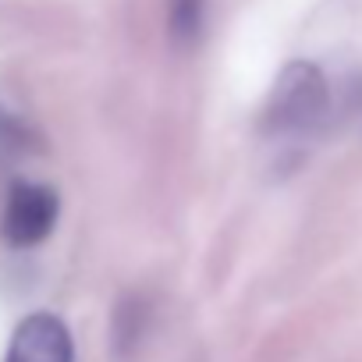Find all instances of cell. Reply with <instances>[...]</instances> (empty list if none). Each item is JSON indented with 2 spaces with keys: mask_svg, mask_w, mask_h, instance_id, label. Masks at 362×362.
<instances>
[{
  "mask_svg": "<svg viewBox=\"0 0 362 362\" xmlns=\"http://www.w3.org/2000/svg\"><path fill=\"white\" fill-rule=\"evenodd\" d=\"M330 107V93H327V78L316 64L309 61H291L263 107V132L267 135H302L313 132Z\"/></svg>",
  "mask_w": 362,
  "mask_h": 362,
  "instance_id": "cell-1",
  "label": "cell"
},
{
  "mask_svg": "<svg viewBox=\"0 0 362 362\" xmlns=\"http://www.w3.org/2000/svg\"><path fill=\"white\" fill-rule=\"evenodd\" d=\"M57 214L61 199L54 189L36 185V181H18L4 203V214H0V235L15 249H33L50 238Z\"/></svg>",
  "mask_w": 362,
  "mask_h": 362,
  "instance_id": "cell-2",
  "label": "cell"
},
{
  "mask_svg": "<svg viewBox=\"0 0 362 362\" xmlns=\"http://www.w3.org/2000/svg\"><path fill=\"white\" fill-rule=\"evenodd\" d=\"M4 362H71V334L64 320L54 313L25 316L11 334Z\"/></svg>",
  "mask_w": 362,
  "mask_h": 362,
  "instance_id": "cell-3",
  "label": "cell"
},
{
  "mask_svg": "<svg viewBox=\"0 0 362 362\" xmlns=\"http://www.w3.org/2000/svg\"><path fill=\"white\" fill-rule=\"evenodd\" d=\"M203 29V0H170V33L177 43H192Z\"/></svg>",
  "mask_w": 362,
  "mask_h": 362,
  "instance_id": "cell-4",
  "label": "cell"
}]
</instances>
